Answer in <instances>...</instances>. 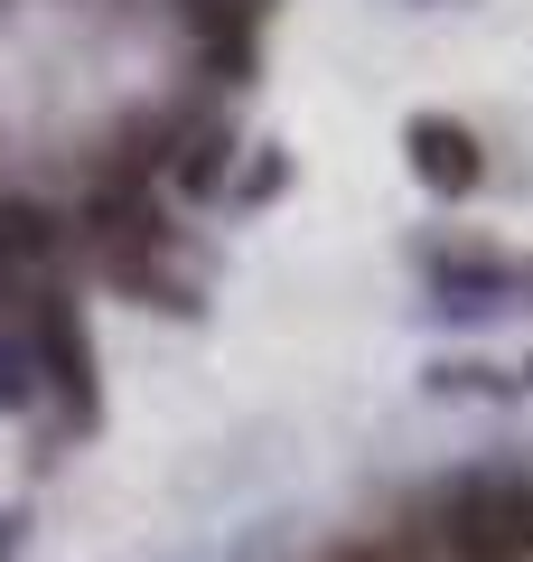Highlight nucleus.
I'll return each mask as SVG.
<instances>
[{"label": "nucleus", "instance_id": "obj_5", "mask_svg": "<svg viewBox=\"0 0 533 562\" xmlns=\"http://www.w3.org/2000/svg\"><path fill=\"white\" fill-rule=\"evenodd\" d=\"M29 375H38V366H29V338H20V347L0 338V403H29V394H38Z\"/></svg>", "mask_w": 533, "mask_h": 562}, {"label": "nucleus", "instance_id": "obj_2", "mask_svg": "<svg viewBox=\"0 0 533 562\" xmlns=\"http://www.w3.org/2000/svg\"><path fill=\"white\" fill-rule=\"evenodd\" d=\"M20 338H29V366L66 394V413L94 422L103 413V394H94V338H84V310H76L66 281H47V291H29V301H20Z\"/></svg>", "mask_w": 533, "mask_h": 562}, {"label": "nucleus", "instance_id": "obj_3", "mask_svg": "<svg viewBox=\"0 0 533 562\" xmlns=\"http://www.w3.org/2000/svg\"><path fill=\"white\" fill-rule=\"evenodd\" d=\"M402 160H412V179L431 188V198H468L477 179H487V160H477V132L450 113H421L412 132H402Z\"/></svg>", "mask_w": 533, "mask_h": 562}, {"label": "nucleus", "instance_id": "obj_1", "mask_svg": "<svg viewBox=\"0 0 533 562\" xmlns=\"http://www.w3.org/2000/svg\"><path fill=\"white\" fill-rule=\"evenodd\" d=\"M431 535H440V562H533V487L477 469L440 497Z\"/></svg>", "mask_w": 533, "mask_h": 562}, {"label": "nucleus", "instance_id": "obj_7", "mask_svg": "<svg viewBox=\"0 0 533 562\" xmlns=\"http://www.w3.org/2000/svg\"><path fill=\"white\" fill-rule=\"evenodd\" d=\"M0 301H10V281H0Z\"/></svg>", "mask_w": 533, "mask_h": 562}, {"label": "nucleus", "instance_id": "obj_4", "mask_svg": "<svg viewBox=\"0 0 533 562\" xmlns=\"http://www.w3.org/2000/svg\"><path fill=\"white\" fill-rule=\"evenodd\" d=\"M328 562H440V535L431 525H402V535H375V543H337Z\"/></svg>", "mask_w": 533, "mask_h": 562}, {"label": "nucleus", "instance_id": "obj_6", "mask_svg": "<svg viewBox=\"0 0 533 562\" xmlns=\"http://www.w3.org/2000/svg\"><path fill=\"white\" fill-rule=\"evenodd\" d=\"M0 562H20V516H0Z\"/></svg>", "mask_w": 533, "mask_h": 562}]
</instances>
